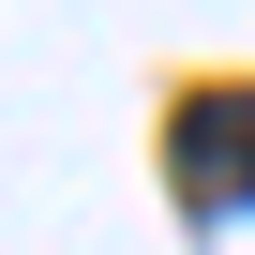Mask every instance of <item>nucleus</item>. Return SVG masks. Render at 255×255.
Listing matches in <instances>:
<instances>
[{
  "label": "nucleus",
  "instance_id": "obj_1",
  "mask_svg": "<svg viewBox=\"0 0 255 255\" xmlns=\"http://www.w3.org/2000/svg\"><path fill=\"white\" fill-rule=\"evenodd\" d=\"M180 210L195 225L255 210V90H195L180 105Z\"/></svg>",
  "mask_w": 255,
  "mask_h": 255
}]
</instances>
